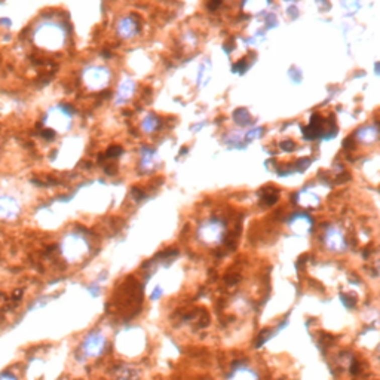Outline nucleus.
Instances as JSON below:
<instances>
[{
    "label": "nucleus",
    "instance_id": "3",
    "mask_svg": "<svg viewBox=\"0 0 380 380\" xmlns=\"http://www.w3.org/2000/svg\"><path fill=\"white\" fill-rule=\"evenodd\" d=\"M232 380H257V377L253 371H250L247 368H241V370L235 371V374L232 376Z\"/></svg>",
    "mask_w": 380,
    "mask_h": 380
},
{
    "label": "nucleus",
    "instance_id": "1",
    "mask_svg": "<svg viewBox=\"0 0 380 380\" xmlns=\"http://www.w3.org/2000/svg\"><path fill=\"white\" fill-rule=\"evenodd\" d=\"M83 349H85V352H86L88 355H91V356L100 355V353L103 352V349H104V337H103L101 334H98V333L91 334V336L86 339V342H85V345H83Z\"/></svg>",
    "mask_w": 380,
    "mask_h": 380
},
{
    "label": "nucleus",
    "instance_id": "2",
    "mask_svg": "<svg viewBox=\"0 0 380 380\" xmlns=\"http://www.w3.org/2000/svg\"><path fill=\"white\" fill-rule=\"evenodd\" d=\"M327 244H328L330 248H334L337 251H342L343 247H346L345 239L342 238V235L337 230H333V229L327 233Z\"/></svg>",
    "mask_w": 380,
    "mask_h": 380
}]
</instances>
